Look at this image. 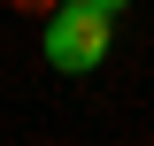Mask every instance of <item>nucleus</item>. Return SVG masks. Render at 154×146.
Here are the masks:
<instances>
[{
    "mask_svg": "<svg viewBox=\"0 0 154 146\" xmlns=\"http://www.w3.org/2000/svg\"><path fill=\"white\" fill-rule=\"evenodd\" d=\"M46 62H54L62 77H85L100 69V54H108V8L100 0H62L54 16H46Z\"/></svg>",
    "mask_w": 154,
    "mask_h": 146,
    "instance_id": "nucleus-1",
    "label": "nucleus"
},
{
    "mask_svg": "<svg viewBox=\"0 0 154 146\" xmlns=\"http://www.w3.org/2000/svg\"><path fill=\"white\" fill-rule=\"evenodd\" d=\"M100 8H108V16H116V8H123V0H100Z\"/></svg>",
    "mask_w": 154,
    "mask_h": 146,
    "instance_id": "nucleus-2",
    "label": "nucleus"
}]
</instances>
